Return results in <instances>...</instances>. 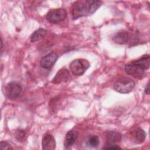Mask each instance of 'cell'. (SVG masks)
Wrapping results in <instances>:
<instances>
[{"instance_id": "12", "label": "cell", "mask_w": 150, "mask_h": 150, "mask_svg": "<svg viewBox=\"0 0 150 150\" xmlns=\"http://www.w3.org/2000/svg\"><path fill=\"white\" fill-rule=\"evenodd\" d=\"M78 138V133L74 130H70L66 134L64 145L66 148H70L76 141Z\"/></svg>"}, {"instance_id": "20", "label": "cell", "mask_w": 150, "mask_h": 150, "mask_svg": "<svg viewBox=\"0 0 150 150\" xmlns=\"http://www.w3.org/2000/svg\"><path fill=\"white\" fill-rule=\"evenodd\" d=\"M145 94L149 95V84L148 83L145 88Z\"/></svg>"}, {"instance_id": "14", "label": "cell", "mask_w": 150, "mask_h": 150, "mask_svg": "<svg viewBox=\"0 0 150 150\" xmlns=\"http://www.w3.org/2000/svg\"><path fill=\"white\" fill-rule=\"evenodd\" d=\"M47 30L43 28H40L36 30L30 36V42L32 43L36 42L42 39L46 35Z\"/></svg>"}, {"instance_id": "4", "label": "cell", "mask_w": 150, "mask_h": 150, "mask_svg": "<svg viewBox=\"0 0 150 150\" xmlns=\"http://www.w3.org/2000/svg\"><path fill=\"white\" fill-rule=\"evenodd\" d=\"M67 16V11L64 8L52 9L46 14V19L49 23L56 24L63 21Z\"/></svg>"}, {"instance_id": "18", "label": "cell", "mask_w": 150, "mask_h": 150, "mask_svg": "<svg viewBox=\"0 0 150 150\" xmlns=\"http://www.w3.org/2000/svg\"><path fill=\"white\" fill-rule=\"evenodd\" d=\"M1 149L8 150V149H12V148L8 142H7L6 141H2L1 142Z\"/></svg>"}, {"instance_id": "8", "label": "cell", "mask_w": 150, "mask_h": 150, "mask_svg": "<svg viewBox=\"0 0 150 150\" xmlns=\"http://www.w3.org/2000/svg\"><path fill=\"white\" fill-rule=\"evenodd\" d=\"M70 79V74L69 70L64 67L60 69L56 74L52 80L54 84H59L62 82H66Z\"/></svg>"}, {"instance_id": "6", "label": "cell", "mask_w": 150, "mask_h": 150, "mask_svg": "<svg viewBox=\"0 0 150 150\" xmlns=\"http://www.w3.org/2000/svg\"><path fill=\"white\" fill-rule=\"evenodd\" d=\"M125 70L127 73L137 79H141L145 73V70L142 67L132 62L125 64Z\"/></svg>"}, {"instance_id": "2", "label": "cell", "mask_w": 150, "mask_h": 150, "mask_svg": "<svg viewBox=\"0 0 150 150\" xmlns=\"http://www.w3.org/2000/svg\"><path fill=\"white\" fill-rule=\"evenodd\" d=\"M135 85V82L131 79L127 77H122L115 81L114 88L120 93L127 94L133 90Z\"/></svg>"}, {"instance_id": "1", "label": "cell", "mask_w": 150, "mask_h": 150, "mask_svg": "<svg viewBox=\"0 0 150 150\" xmlns=\"http://www.w3.org/2000/svg\"><path fill=\"white\" fill-rule=\"evenodd\" d=\"M101 4V1L97 0H82L75 2L71 9L73 19L92 15L100 7Z\"/></svg>"}, {"instance_id": "11", "label": "cell", "mask_w": 150, "mask_h": 150, "mask_svg": "<svg viewBox=\"0 0 150 150\" xmlns=\"http://www.w3.org/2000/svg\"><path fill=\"white\" fill-rule=\"evenodd\" d=\"M105 138L108 145H113L121 141L122 135L118 132L109 131L105 135Z\"/></svg>"}, {"instance_id": "10", "label": "cell", "mask_w": 150, "mask_h": 150, "mask_svg": "<svg viewBox=\"0 0 150 150\" xmlns=\"http://www.w3.org/2000/svg\"><path fill=\"white\" fill-rule=\"evenodd\" d=\"M129 38L130 36L128 32L125 30H121L112 36V40L115 43L124 45L128 42Z\"/></svg>"}, {"instance_id": "15", "label": "cell", "mask_w": 150, "mask_h": 150, "mask_svg": "<svg viewBox=\"0 0 150 150\" xmlns=\"http://www.w3.org/2000/svg\"><path fill=\"white\" fill-rule=\"evenodd\" d=\"M134 137L138 144L142 143L146 138V132L141 128H138L134 132Z\"/></svg>"}, {"instance_id": "16", "label": "cell", "mask_w": 150, "mask_h": 150, "mask_svg": "<svg viewBox=\"0 0 150 150\" xmlns=\"http://www.w3.org/2000/svg\"><path fill=\"white\" fill-rule=\"evenodd\" d=\"M87 145L91 148H97L100 144V139L97 135H92L88 137L87 141Z\"/></svg>"}, {"instance_id": "13", "label": "cell", "mask_w": 150, "mask_h": 150, "mask_svg": "<svg viewBox=\"0 0 150 150\" xmlns=\"http://www.w3.org/2000/svg\"><path fill=\"white\" fill-rule=\"evenodd\" d=\"M133 63L140 66L145 70L149 69L150 66V57L149 54L142 56L140 58L132 61Z\"/></svg>"}, {"instance_id": "7", "label": "cell", "mask_w": 150, "mask_h": 150, "mask_svg": "<svg viewBox=\"0 0 150 150\" xmlns=\"http://www.w3.org/2000/svg\"><path fill=\"white\" fill-rule=\"evenodd\" d=\"M57 60V55L54 52H51L43 56L40 62V66L45 69H50Z\"/></svg>"}, {"instance_id": "3", "label": "cell", "mask_w": 150, "mask_h": 150, "mask_svg": "<svg viewBox=\"0 0 150 150\" xmlns=\"http://www.w3.org/2000/svg\"><path fill=\"white\" fill-rule=\"evenodd\" d=\"M89 67L88 61L84 59H75L70 64V71L74 76L83 75Z\"/></svg>"}, {"instance_id": "9", "label": "cell", "mask_w": 150, "mask_h": 150, "mask_svg": "<svg viewBox=\"0 0 150 150\" xmlns=\"http://www.w3.org/2000/svg\"><path fill=\"white\" fill-rule=\"evenodd\" d=\"M56 147V141L54 137L49 134H45L42 141V148L43 150H53Z\"/></svg>"}, {"instance_id": "5", "label": "cell", "mask_w": 150, "mask_h": 150, "mask_svg": "<svg viewBox=\"0 0 150 150\" xmlns=\"http://www.w3.org/2000/svg\"><path fill=\"white\" fill-rule=\"evenodd\" d=\"M22 88L19 83L16 82H10L5 87V95L11 100L18 99L21 95Z\"/></svg>"}, {"instance_id": "17", "label": "cell", "mask_w": 150, "mask_h": 150, "mask_svg": "<svg viewBox=\"0 0 150 150\" xmlns=\"http://www.w3.org/2000/svg\"><path fill=\"white\" fill-rule=\"evenodd\" d=\"M25 137H26V133L23 129L19 128L16 131L15 137L18 141H20V142L24 141V140L25 139Z\"/></svg>"}, {"instance_id": "19", "label": "cell", "mask_w": 150, "mask_h": 150, "mask_svg": "<svg viewBox=\"0 0 150 150\" xmlns=\"http://www.w3.org/2000/svg\"><path fill=\"white\" fill-rule=\"evenodd\" d=\"M103 149H121L120 146H116L114 145H108L106 146L103 147Z\"/></svg>"}]
</instances>
